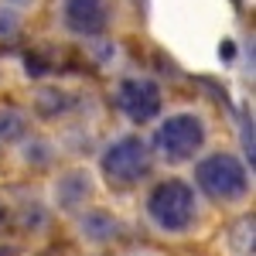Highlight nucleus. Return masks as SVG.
Instances as JSON below:
<instances>
[{
	"mask_svg": "<svg viewBox=\"0 0 256 256\" xmlns=\"http://www.w3.org/2000/svg\"><path fill=\"white\" fill-rule=\"evenodd\" d=\"M208 140V126L205 116L195 110H174L154 120V134L147 137L154 160L164 164H195L205 150Z\"/></svg>",
	"mask_w": 256,
	"mask_h": 256,
	"instance_id": "nucleus-1",
	"label": "nucleus"
},
{
	"mask_svg": "<svg viewBox=\"0 0 256 256\" xmlns=\"http://www.w3.org/2000/svg\"><path fill=\"white\" fill-rule=\"evenodd\" d=\"M147 222L164 236H184L198 222V192L184 178H160L144 198Z\"/></svg>",
	"mask_w": 256,
	"mask_h": 256,
	"instance_id": "nucleus-2",
	"label": "nucleus"
},
{
	"mask_svg": "<svg viewBox=\"0 0 256 256\" xmlns=\"http://www.w3.org/2000/svg\"><path fill=\"white\" fill-rule=\"evenodd\" d=\"M192 178H195L192 188L198 195H205L208 202H216V205H239L250 195V184H253V171L232 150L202 154L195 160V174Z\"/></svg>",
	"mask_w": 256,
	"mask_h": 256,
	"instance_id": "nucleus-3",
	"label": "nucleus"
},
{
	"mask_svg": "<svg viewBox=\"0 0 256 256\" xmlns=\"http://www.w3.org/2000/svg\"><path fill=\"white\" fill-rule=\"evenodd\" d=\"M96 171L116 192L137 188L140 181L150 178V171H154V154H150L147 137H140V134H120L110 144H102V150H99V158H96Z\"/></svg>",
	"mask_w": 256,
	"mask_h": 256,
	"instance_id": "nucleus-4",
	"label": "nucleus"
},
{
	"mask_svg": "<svg viewBox=\"0 0 256 256\" xmlns=\"http://www.w3.org/2000/svg\"><path fill=\"white\" fill-rule=\"evenodd\" d=\"M96 171L89 168V164H68V168H62L52 174L48 181V208H52V216L58 212V216H79L82 208H89V205H96Z\"/></svg>",
	"mask_w": 256,
	"mask_h": 256,
	"instance_id": "nucleus-5",
	"label": "nucleus"
},
{
	"mask_svg": "<svg viewBox=\"0 0 256 256\" xmlns=\"http://www.w3.org/2000/svg\"><path fill=\"white\" fill-rule=\"evenodd\" d=\"M113 99H116L120 113L130 123H137V126H147V123H154L164 113V89H160V82L150 79V76H140V72L123 76L116 82V89H113Z\"/></svg>",
	"mask_w": 256,
	"mask_h": 256,
	"instance_id": "nucleus-6",
	"label": "nucleus"
},
{
	"mask_svg": "<svg viewBox=\"0 0 256 256\" xmlns=\"http://www.w3.org/2000/svg\"><path fill=\"white\" fill-rule=\"evenodd\" d=\"M72 229H76V239L86 250H92V253H106L123 236L120 216L113 208H106V205H89L79 216H72Z\"/></svg>",
	"mask_w": 256,
	"mask_h": 256,
	"instance_id": "nucleus-7",
	"label": "nucleus"
},
{
	"mask_svg": "<svg viewBox=\"0 0 256 256\" xmlns=\"http://www.w3.org/2000/svg\"><path fill=\"white\" fill-rule=\"evenodd\" d=\"M58 18H62V28L72 38L92 41V38L106 34V28H110V7H106V0H62Z\"/></svg>",
	"mask_w": 256,
	"mask_h": 256,
	"instance_id": "nucleus-8",
	"label": "nucleus"
},
{
	"mask_svg": "<svg viewBox=\"0 0 256 256\" xmlns=\"http://www.w3.org/2000/svg\"><path fill=\"white\" fill-rule=\"evenodd\" d=\"M79 106V96L62 86V82H38L34 92H31V120H41V123H58V120L72 116Z\"/></svg>",
	"mask_w": 256,
	"mask_h": 256,
	"instance_id": "nucleus-9",
	"label": "nucleus"
},
{
	"mask_svg": "<svg viewBox=\"0 0 256 256\" xmlns=\"http://www.w3.org/2000/svg\"><path fill=\"white\" fill-rule=\"evenodd\" d=\"M14 158H18V164L24 171H48L58 160V140L31 130L20 144H14Z\"/></svg>",
	"mask_w": 256,
	"mask_h": 256,
	"instance_id": "nucleus-10",
	"label": "nucleus"
},
{
	"mask_svg": "<svg viewBox=\"0 0 256 256\" xmlns=\"http://www.w3.org/2000/svg\"><path fill=\"white\" fill-rule=\"evenodd\" d=\"M14 205V229L20 236H44L52 229V208L44 198H18Z\"/></svg>",
	"mask_w": 256,
	"mask_h": 256,
	"instance_id": "nucleus-11",
	"label": "nucleus"
},
{
	"mask_svg": "<svg viewBox=\"0 0 256 256\" xmlns=\"http://www.w3.org/2000/svg\"><path fill=\"white\" fill-rule=\"evenodd\" d=\"M31 134V116L20 106H0V147H14Z\"/></svg>",
	"mask_w": 256,
	"mask_h": 256,
	"instance_id": "nucleus-12",
	"label": "nucleus"
},
{
	"mask_svg": "<svg viewBox=\"0 0 256 256\" xmlns=\"http://www.w3.org/2000/svg\"><path fill=\"white\" fill-rule=\"evenodd\" d=\"M24 28V10L0 4V41H14Z\"/></svg>",
	"mask_w": 256,
	"mask_h": 256,
	"instance_id": "nucleus-13",
	"label": "nucleus"
},
{
	"mask_svg": "<svg viewBox=\"0 0 256 256\" xmlns=\"http://www.w3.org/2000/svg\"><path fill=\"white\" fill-rule=\"evenodd\" d=\"M14 229V205H10V198L0 195V239L7 236Z\"/></svg>",
	"mask_w": 256,
	"mask_h": 256,
	"instance_id": "nucleus-14",
	"label": "nucleus"
},
{
	"mask_svg": "<svg viewBox=\"0 0 256 256\" xmlns=\"http://www.w3.org/2000/svg\"><path fill=\"white\" fill-rule=\"evenodd\" d=\"M0 256H20V246L10 239H0Z\"/></svg>",
	"mask_w": 256,
	"mask_h": 256,
	"instance_id": "nucleus-15",
	"label": "nucleus"
},
{
	"mask_svg": "<svg viewBox=\"0 0 256 256\" xmlns=\"http://www.w3.org/2000/svg\"><path fill=\"white\" fill-rule=\"evenodd\" d=\"M0 4H7V7H18V10H24V7H31L34 0H0Z\"/></svg>",
	"mask_w": 256,
	"mask_h": 256,
	"instance_id": "nucleus-16",
	"label": "nucleus"
},
{
	"mask_svg": "<svg viewBox=\"0 0 256 256\" xmlns=\"http://www.w3.org/2000/svg\"><path fill=\"white\" fill-rule=\"evenodd\" d=\"M126 256H164V253H158V250H134V253H126Z\"/></svg>",
	"mask_w": 256,
	"mask_h": 256,
	"instance_id": "nucleus-17",
	"label": "nucleus"
},
{
	"mask_svg": "<svg viewBox=\"0 0 256 256\" xmlns=\"http://www.w3.org/2000/svg\"><path fill=\"white\" fill-rule=\"evenodd\" d=\"M92 256H110V253H92Z\"/></svg>",
	"mask_w": 256,
	"mask_h": 256,
	"instance_id": "nucleus-18",
	"label": "nucleus"
},
{
	"mask_svg": "<svg viewBox=\"0 0 256 256\" xmlns=\"http://www.w3.org/2000/svg\"><path fill=\"white\" fill-rule=\"evenodd\" d=\"M0 150H4V147H0Z\"/></svg>",
	"mask_w": 256,
	"mask_h": 256,
	"instance_id": "nucleus-19",
	"label": "nucleus"
}]
</instances>
